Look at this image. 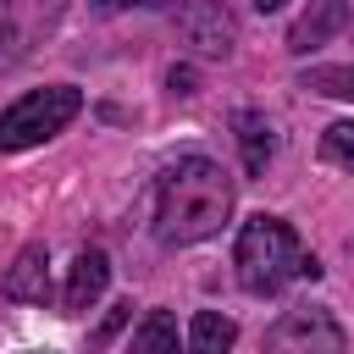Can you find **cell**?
I'll use <instances>...</instances> for the list:
<instances>
[{
	"instance_id": "cell-7",
	"label": "cell",
	"mask_w": 354,
	"mask_h": 354,
	"mask_svg": "<svg viewBox=\"0 0 354 354\" xmlns=\"http://www.w3.org/2000/svg\"><path fill=\"white\" fill-rule=\"evenodd\" d=\"M0 293L17 299V304H44V299H50V254H44V243H28V249L6 266Z\"/></svg>"
},
{
	"instance_id": "cell-13",
	"label": "cell",
	"mask_w": 354,
	"mask_h": 354,
	"mask_svg": "<svg viewBox=\"0 0 354 354\" xmlns=\"http://www.w3.org/2000/svg\"><path fill=\"white\" fill-rule=\"evenodd\" d=\"M321 155H326L332 166H348V171H354V122H332V127L321 133Z\"/></svg>"
},
{
	"instance_id": "cell-9",
	"label": "cell",
	"mask_w": 354,
	"mask_h": 354,
	"mask_svg": "<svg viewBox=\"0 0 354 354\" xmlns=\"http://www.w3.org/2000/svg\"><path fill=\"white\" fill-rule=\"evenodd\" d=\"M232 127H238L243 171H249V177H266V166H271V155H277V127H271V116H266V111H238Z\"/></svg>"
},
{
	"instance_id": "cell-5",
	"label": "cell",
	"mask_w": 354,
	"mask_h": 354,
	"mask_svg": "<svg viewBox=\"0 0 354 354\" xmlns=\"http://www.w3.org/2000/svg\"><path fill=\"white\" fill-rule=\"evenodd\" d=\"M177 33L205 61H227L232 44H238V22H232V11L221 0H183L177 6Z\"/></svg>"
},
{
	"instance_id": "cell-1",
	"label": "cell",
	"mask_w": 354,
	"mask_h": 354,
	"mask_svg": "<svg viewBox=\"0 0 354 354\" xmlns=\"http://www.w3.org/2000/svg\"><path fill=\"white\" fill-rule=\"evenodd\" d=\"M232 221V177L210 155H177L155 183V238L188 249L216 238Z\"/></svg>"
},
{
	"instance_id": "cell-3",
	"label": "cell",
	"mask_w": 354,
	"mask_h": 354,
	"mask_svg": "<svg viewBox=\"0 0 354 354\" xmlns=\"http://www.w3.org/2000/svg\"><path fill=\"white\" fill-rule=\"evenodd\" d=\"M83 111V94L72 83H50V88H28L22 100H11L0 111V149L17 155V149H33L44 138H55L72 116Z\"/></svg>"
},
{
	"instance_id": "cell-6",
	"label": "cell",
	"mask_w": 354,
	"mask_h": 354,
	"mask_svg": "<svg viewBox=\"0 0 354 354\" xmlns=\"http://www.w3.org/2000/svg\"><path fill=\"white\" fill-rule=\"evenodd\" d=\"M343 28H348V0H310L293 17V28H288V50L293 55H310V50L332 44Z\"/></svg>"
},
{
	"instance_id": "cell-4",
	"label": "cell",
	"mask_w": 354,
	"mask_h": 354,
	"mask_svg": "<svg viewBox=\"0 0 354 354\" xmlns=\"http://www.w3.org/2000/svg\"><path fill=\"white\" fill-rule=\"evenodd\" d=\"M266 348H277V354H343L348 348V332L326 310H288L266 332Z\"/></svg>"
},
{
	"instance_id": "cell-2",
	"label": "cell",
	"mask_w": 354,
	"mask_h": 354,
	"mask_svg": "<svg viewBox=\"0 0 354 354\" xmlns=\"http://www.w3.org/2000/svg\"><path fill=\"white\" fill-rule=\"evenodd\" d=\"M232 266H238L243 293H260V299L266 293H282L288 282H315L321 277V260L299 243V232L282 216H249L238 227Z\"/></svg>"
},
{
	"instance_id": "cell-8",
	"label": "cell",
	"mask_w": 354,
	"mask_h": 354,
	"mask_svg": "<svg viewBox=\"0 0 354 354\" xmlns=\"http://www.w3.org/2000/svg\"><path fill=\"white\" fill-rule=\"evenodd\" d=\"M105 288H111V260H105V249H83V254L72 260V271H66V288H61L66 315L94 310V299H100Z\"/></svg>"
},
{
	"instance_id": "cell-12",
	"label": "cell",
	"mask_w": 354,
	"mask_h": 354,
	"mask_svg": "<svg viewBox=\"0 0 354 354\" xmlns=\"http://www.w3.org/2000/svg\"><path fill=\"white\" fill-rule=\"evenodd\" d=\"M299 88L326 94V100H354V66H310L299 77Z\"/></svg>"
},
{
	"instance_id": "cell-14",
	"label": "cell",
	"mask_w": 354,
	"mask_h": 354,
	"mask_svg": "<svg viewBox=\"0 0 354 354\" xmlns=\"http://www.w3.org/2000/svg\"><path fill=\"white\" fill-rule=\"evenodd\" d=\"M100 17H116V11H144V6H160V0H88Z\"/></svg>"
},
{
	"instance_id": "cell-18",
	"label": "cell",
	"mask_w": 354,
	"mask_h": 354,
	"mask_svg": "<svg viewBox=\"0 0 354 354\" xmlns=\"http://www.w3.org/2000/svg\"><path fill=\"white\" fill-rule=\"evenodd\" d=\"M11 6H17V0H0V17H6V11H11Z\"/></svg>"
},
{
	"instance_id": "cell-15",
	"label": "cell",
	"mask_w": 354,
	"mask_h": 354,
	"mask_svg": "<svg viewBox=\"0 0 354 354\" xmlns=\"http://www.w3.org/2000/svg\"><path fill=\"white\" fill-rule=\"evenodd\" d=\"M127 315H133V304H116V310H111V315H105V326H100V343H105V337H116V332H122V321H127Z\"/></svg>"
},
{
	"instance_id": "cell-17",
	"label": "cell",
	"mask_w": 354,
	"mask_h": 354,
	"mask_svg": "<svg viewBox=\"0 0 354 354\" xmlns=\"http://www.w3.org/2000/svg\"><path fill=\"white\" fill-rule=\"evenodd\" d=\"M254 6H260V11H277V6H282V0H254Z\"/></svg>"
},
{
	"instance_id": "cell-10",
	"label": "cell",
	"mask_w": 354,
	"mask_h": 354,
	"mask_svg": "<svg viewBox=\"0 0 354 354\" xmlns=\"http://www.w3.org/2000/svg\"><path fill=\"white\" fill-rule=\"evenodd\" d=\"M232 343H238V321H232V315L199 310V315L188 321V348H194V354H227Z\"/></svg>"
},
{
	"instance_id": "cell-11",
	"label": "cell",
	"mask_w": 354,
	"mask_h": 354,
	"mask_svg": "<svg viewBox=\"0 0 354 354\" xmlns=\"http://www.w3.org/2000/svg\"><path fill=\"white\" fill-rule=\"evenodd\" d=\"M133 354H177V315L171 310H149L133 326Z\"/></svg>"
},
{
	"instance_id": "cell-16",
	"label": "cell",
	"mask_w": 354,
	"mask_h": 354,
	"mask_svg": "<svg viewBox=\"0 0 354 354\" xmlns=\"http://www.w3.org/2000/svg\"><path fill=\"white\" fill-rule=\"evenodd\" d=\"M171 94H194V66H171Z\"/></svg>"
}]
</instances>
